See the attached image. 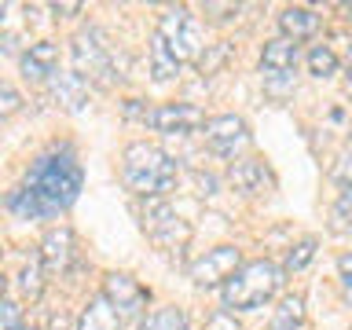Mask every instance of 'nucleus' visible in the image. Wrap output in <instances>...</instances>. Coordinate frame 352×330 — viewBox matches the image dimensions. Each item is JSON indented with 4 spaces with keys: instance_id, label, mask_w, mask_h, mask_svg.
Here are the masks:
<instances>
[{
    "instance_id": "nucleus-1",
    "label": "nucleus",
    "mask_w": 352,
    "mask_h": 330,
    "mask_svg": "<svg viewBox=\"0 0 352 330\" xmlns=\"http://www.w3.org/2000/svg\"><path fill=\"white\" fill-rule=\"evenodd\" d=\"M81 184H85V173L77 165L74 151L59 147L52 154H41L30 165L26 180L8 195V209L22 220H52L77 202Z\"/></svg>"
},
{
    "instance_id": "nucleus-2",
    "label": "nucleus",
    "mask_w": 352,
    "mask_h": 330,
    "mask_svg": "<svg viewBox=\"0 0 352 330\" xmlns=\"http://www.w3.org/2000/svg\"><path fill=\"white\" fill-rule=\"evenodd\" d=\"M121 180L132 195L162 198L176 184V162L154 143H129L121 158Z\"/></svg>"
},
{
    "instance_id": "nucleus-3",
    "label": "nucleus",
    "mask_w": 352,
    "mask_h": 330,
    "mask_svg": "<svg viewBox=\"0 0 352 330\" xmlns=\"http://www.w3.org/2000/svg\"><path fill=\"white\" fill-rule=\"evenodd\" d=\"M283 268L272 261H250L224 283V305L228 308H261L272 301L275 290L283 286Z\"/></svg>"
},
{
    "instance_id": "nucleus-4",
    "label": "nucleus",
    "mask_w": 352,
    "mask_h": 330,
    "mask_svg": "<svg viewBox=\"0 0 352 330\" xmlns=\"http://www.w3.org/2000/svg\"><path fill=\"white\" fill-rule=\"evenodd\" d=\"M74 74L92 81L99 88H114L121 81V74L114 70V55H110L107 37L96 26L81 30L74 37Z\"/></svg>"
},
{
    "instance_id": "nucleus-5",
    "label": "nucleus",
    "mask_w": 352,
    "mask_h": 330,
    "mask_svg": "<svg viewBox=\"0 0 352 330\" xmlns=\"http://www.w3.org/2000/svg\"><path fill=\"white\" fill-rule=\"evenodd\" d=\"M158 37L165 41V48L176 55V63H202V26L187 8H173L162 15Z\"/></svg>"
},
{
    "instance_id": "nucleus-6",
    "label": "nucleus",
    "mask_w": 352,
    "mask_h": 330,
    "mask_svg": "<svg viewBox=\"0 0 352 330\" xmlns=\"http://www.w3.org/2000/svg\"><path fill=\"white\" fill-rule=\"evenodd\" d=\"M143 228H147V235L158 242L162 250H184L187 239H191V228H187L184 220L162 202V198H147V209H143Z\"/></svg>"
},
{
    "instance_id": "nucleus-7",
    "label": "nucleus",
    "mask_w": 352,
    "mask_h": 330,
    "mask_svg": "<svg viewBox=\"0 0 352 330\" xmlns=\"http://www.w3.org/2000/svg\"><path fill=\"white\" fill-rule=\"evenodd\" d=\"M242 268V257L235 246H217V250H206V257H198L191 264V279L198 286H224L231 275Z\"/></svg>"
},
{
    "instance_id": "nucleus-8",
    "label": "nucleus",
    "mask_w": 352,
    "mask_h": 330,
    "mask_svg": "<svg viewBox=\"0 0 352 330\" xmlns=\"http://www.w3.org/2000/svg\"><path fill=\"white\" fill-rule=\"evenodd\" d=\"M206 143H209V151H213V154H220V158H235V154L250 143L246 121L235 118V114L206 121Z\"/></svg>"
},
{
    "instance_id": "nucleus-9",
    "label": "nucleus",
    "mask_w": 352,
    "mask_h": 330,
    "mask_svg": "<svg viewBox=\"0 0 352 330\" xmlns=\"http://www.w3.org/2000/svg\"><path fill=\"white\" fill-rule=\"evenodd\" d=\"M147 125L165 132V136H187V132L202 129L206 118H202V110L191 107V103H165L158 110H151Z\"/></svg>"
},
{
    "instance_id": "nucleus-10",
    "label": "nucleus",
    "mask_w": 352,
    "mask_h": 330,
    "mask_svg": "<svg viewBox=\"0 0 352 330\" xmlns=\"http://www.w3.org/2000/svg\"><path fill=\"white\" fill-rule=\"evenodd\" d=\"M103 297L118 308L121 316H136V312H143V305H147V290H143V286L132 279V275H125V272H110L107 275Z\"/></svg>"
},
{
    "instance_id": "nucleus-11",
    "label": "nucleus",
    "mask_w": 352,
    "mask_h": 330,
    "mask_svg": "<svg viewBox=\"0 0 352 330\" xmlns=\"http://www.w3.org/2000/svg\"><path fill=\"white\" fill-rule=\"evenodd\" d=\"M77 257V242H74V231L70 228H52L48 235L41 242V264L44 272L52 275H66L70 272V264Z\"/></svg>"
},
{
    "instance_id": "nucleus-12",
    "label": "nucleus",
    "mask_w": 352,
    "mask_h": 330,
    "mask_svg": "<svg viewBox=\"0 0 352 330\" xmlns=\"http://www.w3.org/2000/svg\"><path fill=\"white\" fill-rule=\"evenodd\" d=\"M55 66H59V48H55L52 41H37L22 52V74H26L30 81H52V77L59 74Z\"/></svg>"
},
{
    "instance_id": "nucleus-13",
    "label": "nucleus",
    "mask_w": 352,
    "mask_h": 330,
    "mask_svg": "<svg viewBox=\"0 0 352 330\" xmlns=\"http://www.w3.org/2000/svg\"><path fill=\"white\" fill-rule=\"evenodd\" d=\"M48 92H52V99L59 107H66V110H85V103H88V81L85 77H77L74 70H59L48 81Z\"/></svg>"
},
{
    "instance_id": "nucleus-14",
    "label": "nucleus",
    "mask_w": 352,
    "mask_h": 330,
    "mask_svg": "<svg viewBox=\"0 0 352 330\" xmlns=\"http://www.w3.org/2000/svg\"><path fill=\"white\" fill-rule=\"evenodd\" d=\"M231 184L246 195H264V191H272V173L261 158H242L231 165Z\"/></svg>"
},
{
    "instance_id": "nucleus-15",
    "label": "nucleus",
    "mask_w": 352,
    "mask_h": 330,
    "mask_svg": "<svg viewBox=\"0 0 352 330\" xmlns=\"http://www.w3.org/2000/svg\"><path fill=\"white\" fill-rule=\"evenodd\" d=\"M297 59H301V48H297V41H290V37H275V41L264 44L261 66L268 70V77H272V74H290L294 66H297Z\"/></svg>"
},
{
    "instance_id": "nucleus-16",
    "label": "nucleus",
    "mask_w": 352,
    "mask_h": 330,
    "mask_svg": "<svg viewBox=\"0 0 352 330\" xmlns=\"http://www.w3.org/2000/svg\"><path fill=\"white\" fill-rule=\"evenodd\" d=\"M121 319L125 316L99 294V297H92V301L85 305L81 319H77V330H121Z\"/></svg>"
},
{
    "instance_id": "nucleus-17",
    "label": "nucleus",
    "mask_w": 352,
    "mask_h": 330,
    "mask_svg": "<svg viewBox=\"0 0 352 330\" xmlns=\"http://www.w3.org/2000/svg\"><path fill=\"white\" fill-rule=\"evenodd\" d=\"M279 26H283V37L308 41L319 30V15H316V11H308V8H286L279 15Z\"/></svg>"
},
{
    "instance_id": "nucleus-18",
    "label": "nucleus",
    "mask_w": 352,
    "mask_h": 330,
    "mask_svg": "<svg viewBox=\"0 0 352 330\" xmlns=\"http://www.w3.org/2000/svg\"><path fill=\"white\" fill-rule=\"evenodd\" d=\"M301 323H305V297L301 294L283 297L275 316H272V330H297Z\"/></svg>"
},
{
    "instance_id": "nucleus-19",
    "label": "nucleus",
    "mask_w": 352,
    "mask_h": 330,
    "mask_svg": "<svg viewBox=\"0 0 352 330\" xmlns=\"http://www.w3.org/2000/svg\"><path fill=\"white\" fill-rule=\"evenodd\" d=\"M151 74L158 77V81H169V77L180 74V63H176V55L165 48V41L154 33V41H151Z\"/></svg>"
},
{
    "instance_id": "nucleus-20",
    "label": "nucleus",
    "mask_w": 352,
    "mask_h": 330,
    "mask_svg": "<svg viewBox=\"0 0 352 330\" xmlns=\"http://www.w3.org/2000/svg\"><path fill=\"white\" fill-rule=\"evenodd\" d=\"M140 330H187V316L180 308H158L140 323Z\"/></svg>"
},
{
    "instance_id": "nucleus-21",
    "label": "nucleus",
    "mask_w": 352,
    "mask_h": 330,
    "mask_svg": "<svg viewBox=\"0 0 352 330\" xmlns=\"http://www.w3.org/2000/svg\"><path fill=\"white\" fill-rule=\"evenodd\" d=\"M19 290L26 294L30 301H37V297H41V290H44V264H41V261H30V264H22Z\"/></svg>"
},
{
    "instance_id": "nucleus-22",
    "label": "nucleus",
    "mask_w": 352,
    "mask_h": 330,
    "mask_svg": "<svg viewBox=\"0 0 352 330\" xmlns=\"http://www.w3.org/2000/svg\"><path fill=\"white\" fill-rule=\"evenodd\" d=\"M308 70H312L316 77H330L338 70V55L327 48V44H319V48L308 52Z\"/></svg>"
},
{
    "instance_id": "nucleus-23",
    "label": "nucleus",
    "mask_w": 352,
    "mask_h": 330,
    "mask_svg": "<svg viewBox=\"0 0 352 330\" xmlns=\"http://www.w3.org/2000/svg\"><path fill=\"white\" fill-rule=\"evenodd\" d=\"M312 257H316V239H305L301 246L290 250V257H286V272H301Z\"/></svg>"
},
{
    "instance_id": "nucleus-24",
    "label": "nucleus",
    "mask_w": 352,
    "mask_h": 330,
    "mask_svg": "<svg viewBox=\"0 0 352 330\" xmlns=\"http://www.w3.org/2000/svg\"><path fill=\"white\" fill-rule=\"evenodd\" d=\"M15 327H22V308L4 297L0 301V330H15Z\"/></svg>"
},
{
    "instance_id": "nucleus-25",
    "label": "nucleus",
    "mask_w": 352,
    "mask_h": 330,
    "mask_svg": "<svg viewBox=\"0 0 352 330\" xmlns=\"http://www.w3.org/2000/svg\"><path fill=\"white\" fill-rule=\"evenodd\" d=\"M202 330H242V327H239V319L231 316L228 308H217V312L206 319V327H202Z\"/></svg>"
},
{
    "instance_id": "nucleus-26",
    "label": "nucleus",
    "mask_w": 352,
    "mask_h": 330,
    "mask_svg": "<svg viewBox=\"0 0 352 330\" xmlns=\"http://www.w3.org/2000/svg\"><path fill=\"white\" fill-rule=\"evenodd\" d=\"M334 220L341 228H352V184L341 191V198H338V206H334Z\"/></svg>"
},
{
    "instance_id": "nucleus-27",
    "label": "nucleus",
    "mask_w": 352,
    "mask_h": 330,
    "mask_svg": "<svg viewBox=\"0 0 352 330\" xmlns=\"http://www.w3.org/2000/svg\"><path fill=\"white\" fill-rule=\"evenodd\" d=\"M19 107H22V96H19L11 85H0V118H4V114H15Z\"/></svg>"
},
{
    "instance_id": "nucleus-28",
    "label": "nucleus",
    "mask_w": 352,
    "mask_h": 330,
    "mask_svg": "<svg viewBox=\"0 0 352 330\" xmlns=\"http://www.w3.org/2000/svg\"><path fill=\"white\" fill-rule=\"evenodd\" d=\"M338 272H341V290H345V297L352 301V253H345V257L338 261Z\"/></svg>"
},
{
    "instance_id": "nucleus-29",
    "label": "nucleus",
    "mask_w": 352,
    "mask_h": 330,
    "mask_svg": "<svg viewBox=\"0 0 352 330\" xmlns=\"http://www.w3.org/2000/svg\"><path fill=\"white\" fill-rule=\"evenodd\" d=\"M334 180H341V184H352V154H345V158H341L338 165H334Z\"/></svg>"
},
{
    "instance_id": "nucleus-30",
    "label": "nucleus",
    "mask_w": 352,
    "mask_h": 330,
    "mask_svg": "<svg viewBox=\"0 0 352 330\" xmlns=\"http://www.w3.org/2000/svg\"><path fill=\"white\" fill-rule=\"evenodd\" d=\"M55 15H74V11H81V4H52Z\"/></svg>"
},
{
    "instance_id": "nucleus-31",
    "label": "nucleus",
    "mask_w": 352,
    "mask_h": 330,
    "mask_svg": "<svg viewBox=\"0 0 352 330\" xmlns=\"http://www.w3.org/2000/svg\"><path fill=\"white\" fill-rule=\"evenodd\" d=\"M349 85H352V44H349Z\"/></svg>"
},
{
    "instance_id": "nucleus-32",
    "label": "nucleus",
    "mask_w": 352,
    "mask_h": 330,
    "mask_svg": "<svg viewBox=\"0 0 352 330\" xmlns=\"http://www.w3.org/2000/svg\"><path fill=\"white\" fill-rule=\"evenodd\" d=\"M4 286H8V279H4V275H0V301H4Z\"/></svg>"
},
{
    "instance_id": "nucleus-33",
    "label": "nucleus",
    "mask_w": 352,
    "mask_h": 330,
    "mask_svg": "<svg viewBox=\"0 0 352 330\" xmlns=\"http://www.w3.org/2000/svg\"><path fill=\"white\" fill-rule=\"evenodd\" d=\"M4 15H8V4H4V0H0V22H4Z\"/></svg>"
},
{
    "instance_id": "nucleus-34",
    "label": "nucleus",
    "mask_w": 352,
    "mask_h": 330,
    "mask_svg": "<svg viewBox=\"0 0 352 330\" xmlns=\"http://www.w3.org/2000/svg\"><path fill=\"white\" fill-rule=\"evenodd\" d=\"M15 330H41V327H26V323H22V327H15Z\"/></svg>"
},
{
    "instance_id": "nucleus-35",
    "label": "nucleus",
    "mask_w": 352,
    "mask_h": 330,
    "mask_svg": "<svg viewBox=\"0 0 352 330\" xmlns=\"http://www.w3.org/2000/svg\"><path fill=\"white\" fill-rule=\"evenodd\" d=\"M349 19H352V4H349Z\"/></svg>"
},
{
    "instance_id": "nucleus-36",
    "label": "nucleus",
    "mask_w": 352,
    "mask_h": 330,
    "mask_svg": "<svg viewBox=\"0 0 352 330\" xmlns=\"http://www.w3.org/2000/svg\"><path fill=\"white\" fill-rule=\"evenodd\" d=\"M349 132H352V129H349Z\"/></svg>"
}]
</instances>
